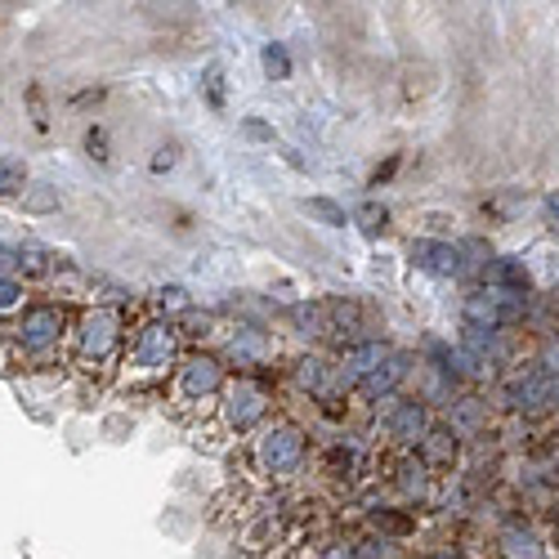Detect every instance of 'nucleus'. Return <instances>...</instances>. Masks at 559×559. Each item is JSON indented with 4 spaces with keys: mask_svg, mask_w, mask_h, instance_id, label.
<instances>
[{
    "mask_svg": "<svg viewBox=\"0 0 559 559\" xmlns=\"http://www.w3.org/2000/svg\"><path fill=\"white\" fill-rule=\"evenodd\" d=\"M175 162H179V148H175V144H162L157 157L148 162V170H153V175H166V170H175Z\"/></svg>",
    "mask_w": 559,
    "mask_h": 559,
    "instance_id": "obj_31",
    "label": "nucleus"
},
{
    "mask_svg": "<svg viewBox=\"0 0 559 559\" xmlns=\"http://www.w3.org/2000/svg\"><path fill=\"white\" fill-rule=\"evenodd\" d=\"M260 68H264V76L269 81H292V50H287V45L283 40H269L264 45V50H260Z\"/></svg>",
    "mask_w": 559,
    "mask_h": 559,
    "instance_id": "obj_19",
    "label": "nucleus"
},
{
    "mask_svg": "<svg viewBox=\"0 0 559 559\" xmlns=\"http://www.w3.org/2000/svg\"><path fill=\"white\" fill-rule=\"evenodd\" d=\"M412 264L421 269L426 277H439V283H448V277H461V260H456V242L452 238H416L407 247Z\"/></svg>",
    "mask_w": 559,
    "mask_h": 559,
    "instance_id": "obj_11",
    "label": "nucleus"
},
{
    "mask_svg": "<svg viewBox=\"0 0 559 559\" xmlns=\"http://www.w3.org/2000/svg\"><path fill=\"white\" fill-rule=\"evenodd\" d=\"M533 367L542 371V377H559V322H555V328H550V332H542Z\"/></svg>",
    "mask_w": 559,
    "mask_h": 559,
    "instance_id": "obj_23",
    "label": "nucleus"
},
{
    "mask_svg": "<svg viewBox=\"0 0 559 559\" xmlns=\"http://www.w3.org/2000/svg\"><path fill=\"white\" fill-rule=\"evenodd\" d=\"M224 390H228V362L219 354H202V349L183 354L179 367H175V377H170V399L179 407L215 403Z\"/></svg>",
    "mask_w": 559,
    "mask_h": 559,
    "instance_id": "obj_5",
    "label": "nucleus"
},
{
    "mask_svg": "<svg viewBox=\"0 0 559 559\" xmlns=\"http://www.w3.org/2000/svg\"><path fill=\"white\" fill-rule=\"evenodd\" d=\"M542 219H546V233L559 242V189H550V193L542 198Z\"/></svg>",
    "mask_w": 559,
    "mask_h": 559,
    "instance_id": "obj_28",
    "label": "nucleus"
},
{
    "mask_svg": "<svg viewBox=\"0 0 559 559\" xmlns=\"http://www.w3.org/2000/svg\"><path fill=\"white\" fill-rule=\"evenodd\" d=\"M59 189H55V183H32V189L23 193V211L27 215H55L59 211Z\"/></svg>",
    "mask_w": 559,
    "mask_h": 559,
    "instance_id": "obj_21",
    "label": "nucleus"
},
{
    "mask_svg": "<svg viewBox=\"0 0 559 559\" xmlns=\"http://www.w3.org/2000/svg\"><path fill=\"white\" fill-rule=\"evenodd\" d=\"M269 412H273V394L260 381H251V377L228 381V390L215 403V416H219V426H224L228 439L260 435L269 426Z\"/></svg>",
    "mask_w": 559,
    "mask_h": 559,
    "instance_id": "obj_4",
    "label": "nucleus"
},
{
    "mask_svg": "<svg viewBox=\"0 0 559 559\" xmlns=\"http://www.w3.org/2000/svg\"><path fill=\"white\" fill-rule=\"evenodd\" d=\"M242 134L251 139V144H273V126L260 121V117H247V121H242Z\"/></svg>",
    "mask_w": 559,
    "mask_h": 559,
    "instance_id": "obj_30",
    "label": "nucleus"
},
{
    "mask_svg": "<svg viewBox=\"0 0 559 559\" xmlns=\"http://www.w3.org/2000/svg\"><path fill=\"white\" fill-rule=\"evenodd\" d=\"M85 153L95 157L99 166H108V162H112V148H108V130H104V126H90V130H85Z\"/></svg>",
    "mask_w": 559,
    "mask_h": 559,
    "instance_id": "obj_26",
    "label": "nucleus"
},
{
    "mask_svg": "<svg viewBox=\"0 0 559 559\" xmlns=\"http://www.w3.org/2000/svg\"><path fill=\"white\" fill-rule=\"evenodd\" d=\"M153 309H157V318H162V322H170V318L193 313V296H189V287L166 283V287H157V292H153Z\"/></svg>",
    "mask_w": 559,
    "mask_h": 559,
    "instance_id": "obj_17",
    "label": "nucleus"
},
{
    "mask_svg": "<svg viewBox=\"0 0 559 559\" xmlns=\"http://www.w3.org/2000/svg\"><path fill=\"white\" fill-rule=\"evenodd\" d=\"M497 559H550V542L533 520H506L492 537Z\"/></svg>",
    "mask_w": 559,
    "mask_h": 559,
    "instance_id": "obj_8",
    "label": "nucleus"
},
{
    "mask_svg": "<svg viewBox=\"0 0 559 559\" xmlns=\"http://www.w3.org/2000/svg\"><path fill=\"white\" fill-rule=\"evenodd\" d=\"M238 559H251V555H238Z\"/></svg>",
    "mask_w": 559,
    "mask_h": 559,
    "instance_id": "obj_34",
    "label": "nucleus"
},
{
    "mask_svg": "<svg viewBox=\"0 0 559 559\" xmlns=\"http://www.w3.org/2000/svg\"><path fill=\"white\" fill-rule=\"evenodd\" d=\"M309 559H358V555H354V546H345V542H322V546L309 550Z\"/></svg>",
    "mask_w": 559,
    "mask_h": 559,
    "instance_id": "obj_29",
    "label": "nucleus"
},
{
    "mask_svg": "<svg viewBox=\"0 0 559 559\" xmlns=\"http://www.w3.org/2000/svg\"><path fill=\"white\" fill-rule=\"evenodd\" d=\"M264 354H269V336L260 328H238V336H233V345H228V358L238 367H260Z\"/></svg>",
    "mask_w": 559,
    "mask_h": 559,
    "instance_id": "obj_16",
    "label": "nucleus"
},
{
    "mask_svg": "<svg viewBox=\"0 0 559 559\" xmlns=\"http://www.w3.org/2000/svg\"><path fill=\"white\" fill-rule=\"evenodd\" d=\"M309 456V435L296 421H273L251 439V465L264 484H287Z\"/></svg>",
    "mask_w": 559,
    "mask_h": 559,
    "instance_id": "obj_3",
    "label": "nucleus"
},
{
    "mask_svg": "<svg viewBox=\"0 0 559 559\" xmlns=\"http://www.w3.org/2000/svg\"><path fill=\"white\" fill-rule=\"evenodd\" d=\"M179 358H183L179 328L175 322H162V318H148V322H139L134 336L126 341L121 371L130 381H166V371L175 377Z\"/></svg>",
    "mask_w": 559,
    "mask_h": 559,
    "instance_id": "obj_2",
    "label": "nucleus"
},
{
    "mask_svg": "<svg viewBox=\"0 0 559 559\" xmlns=\"http://www.w3.org/2000/svg\"><path fill=\"white\" fill-rule=\"evenodd\" d=\"M488 416H492V412H488V403L471 394V399L452 403V407H448V416H443V421H448V426H452V430H456L461 439H475L479 430H488Z\"/></svg>",
    "mask_w": 559,
    "mask_h": 559,
    "instance_id": "obj_15",
    "label": "nucleus"
},
{
    "mask_svg": "<svg viewBox=\"0 0 559 559\" xmlns=\"http://www.w3.org/2000/svg\"><path fill=\"white\" fill-rule=\"evenodd\" d=\"M27 193V162L23 157H0V198Z\"/></svg>",
    "mask_w": 559,
    "mask_h": 559,
    "instance_id": "obj_22",
    "label": "nucleus"
},
{
    "mask_svg": "<svg viewBox=\"0 0 559 559\" xmlns=\"http://www.w3.org/2000/svg\"><path fill=\"white\" fill-rule=\"evenodd\" d=\"M354 219H358V228H362V233H371V238L390 228V211H385V206H377V202H367V206H362Z\"/></svg>",
    "mask_w": 559,
    "mask_h": 559,
    "instance_id": "obj_25",
    "label": "nucleus"
},
{
    "mask_svg": "<svg viewBox=\"0 0 559 559\" xmlns=\"http://www.w3.org/2000/svg\"><path fill=\"white\" fill-rule=\"evenodd\" d=\"M300 211H305L313 224H322V228H345V224H349V211H345L341 202H332V198H305Z\"/></svg>",
    "mask_w": 559,
    "mask_h": 559,
    "instance_id": "obj_18",
    "label": "nucleus"
},
{
    "mask_svg": "<svg viewBox=\"0 0 559 559\" xmlns=\"http://www.w3.org/2000/svg\"><path fill=\"white\" fill-rule=\"evenodd\" d=\"M68 336V313L63 305H27L23 318H19V349L40 358L59 349V341Z\"/></svg>",
    "mask_w": 559,
    "mask_h": 559,
    "instance_id": "obj_7",
    "label": "nucleus"
},
{
    "mask_svg": "<svg viewBox=\"0 0 559 559\" xmlns=\"http://www.w3.org/2000/svg\"><path fill=\"white\" fill-rule=\"evenodd\" d=\"M484 287H488V292H501V296H510V300L533 305L537 277H533V269L524 264V255H497V260L488 264V273H484Z\"/></svg>",
    "mask_w": 559,
    "mask_h": 559,
    "instance_id": "obj_9",
    "label": "nucleus"
},
{
    "mask_svg": "<svg viewBox=\"0 0 559 559\" xmlns=\"http://www.w3.org/2000/svg\"><path fill=\"white\" fill-rule=\"evenodd\" d=\"M23 309H27V287H23V277L0 273V313H23Z\"/></svg>",
    "mask_w": 559,
    "mask_h": 559,
    "instance_id": "obj_24",
    "label": "nucleus"
},
{
    "mask_svg": "<svg viewBox=\"0 0 559 559\" xmlns=\"http://www.w3.org/2000/svg\"><path fill=\"white\" fill-rule=\"evenodd\" d=\"M546 309L559 318V277H555V287H550V296H546Z\"/></svg>",
    "mask_w": 559,
    "mask_h": 559,
    "instance_id": "obj_33",
    "label": "nucleus"
},
{
    "mask_svg": "<svg viewBox=\"0 0 559 559\" xmlns=\"http://www.w3.org/2000/svg\"><path fill=\"white\" fill-rule=\"evenodd\" d=\"M394 484H399L403 497H412V501H416V497H426V488H430V471H426L421 461H416V452L399 465V479H394Z\"/></svg>",
    "mask_w": 559,
    "mask_h": 559,
    "instance_id": "obj_20",
    "label": "nucleus"
},
{
    "mask_svg": "<svg viewBox=\"0 0 559 559\" xmlns=\"http://www.w3.org/2000/svg\"><path fill=\"white\" fill-rule=\"evenodd\" d=\"M461 435L448 426V421H435L430 430H426V439L416 443V461L426 465V471H452V465L461 461Z\"/></svg>",
    "mask_w": 559,
    "mask_h": 559,
    "instance_id": "obj_12",
    "label": "nucleus"
},
{
    "mask_svg": "<svg viewBox=\"0 0 559 559\" xmlns=\"http://www.w3.org/2000/svg\"><path fill=\"white\" fill-rule=\"evenodd\" d=\"M202 90H206V104H211V108H224V68H219V63H215V68H206Z\"/></svg>",
    "mask_w": 559,
    "mask_h": 559,
    "instance_id": "obj_27",
    "label": "nucleus"
},
{
    "mask_svg": "<svg viewBox=\"0 0 559 559\" xmlns=\"http://www.w3.org/2000/svg\"><path fill=\"white\" fill-rule=\"evenodd\" d=\"M456 260H461V277H479L484 283L488 264L497 260V247L484 238V233H461L456 238Z\"/></svg>",
    "mask_w": 559,
    "mask_h": 559,
    "instance_id": "obj_14",
    "label": "nucleus"
},
{
    "mask_svg": "<svg viewBox=\"0 0 559 559\" xmlns=\"http://www.w3.org/2000/svg\"><path fill=\"white\" fill-rule=\"evenodd\" d=\"M426 559H471V555H465V550H456V546H443V550H430Z\"/></svg>",
    "mask_w": 559,
    "mask_h": 559,
    "instance_id": "obj_32",
    "label": "nucleus"
},
{
    "mask_svg": "<svg viewBox=\"0 0 559 559\" xmlns=\"http://www.w3.org/2000/svg\"><path fill=\"white\" fill-rule=\"evenodd\" d=\"M390 358V345L385 341H354L341 349V367H336V377L345 390H358L362 381H371L381 371V362Z\"/></svg>",
    "mask_w": 559,
    "mask_h": 559,
    "instance_id": "obj_10",
    "label": "nucleus"
},
{
    "mask_svg": "<svg viewBox=\"0 0 559 559\" xmlns=\"http://www.w3.org/2000/svg\"><path fill=\"white\" fill-rule=\"evenodd\" d=\"M407 377H412V354H390V358L381 362L377 377L358 385V394H362L367 403H390V399L403 394V381H407Z\"/></svg>",
    "mask_w": 559,
    "mask_h": 559,
    "instance_id": "obj_13",
    "label": "nucleus"
},
{
    "mask_svg": "<svg viewBox=\"0 0 559 559\" xmlns=\"http://www.w3.org/2000/svg\"><path fill=\"white\" fill-rule=\"evenodd\" d=\"M126 354V318L112 305H90L72 322V362L81 371H108Z\"/></svg>",
    "mask_w": 559,
    "mask_h": 559,
    "instance_id": "obj_1",
    "label": "nucleus"
},
{
    "mask_svg": "<svg viewBox=\"0 0 559 559\" xmlns=\"http://www.w3.org/2000/svg\"><path fill=\"white\" fill-rule=\"evenodd\" d=\"M430 426H435V412H430V403L421 394H399L381 412V430H385V439L394 448H412L416 452V443L426 439Z\"/></svg>",
    "mask_w": 559,
    "mask_h": 559,
    "instance_id": "obj_6",
    "label": "nucleus"
}]
</instances>
